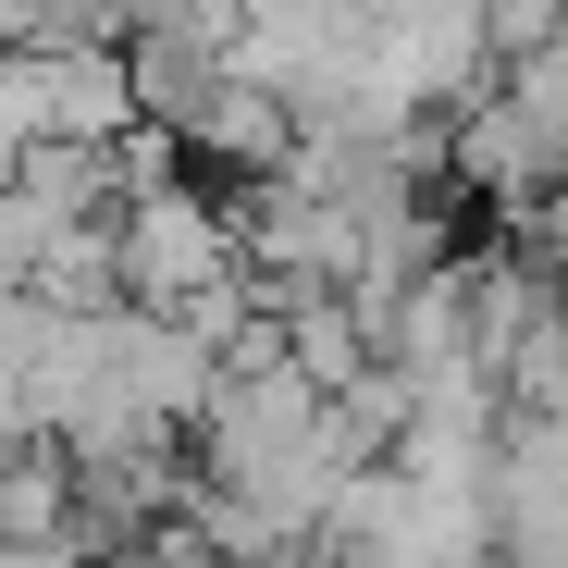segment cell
Returning <instances> with one entry per match:
<instances>
[{
  "label": "cell",
  "instance_id": "obj_1",
  "mask_svg": "<svg viewBox=\"0 0 568 568\" xmlns=\"http://www.w3.org/2000/svg\"><path fill=\"white\" fill-rule=\"evenodd\" d=\"M112 260H124V310H161V322H185V310H211V297L247 284L235 211L199 199V185H149V199H124L112 211Z\"/></svg>",
  "mask_w": 568,
  "mask_h": 568
},
{
  "label": "cell",
  "instance_id": "obj_2",
  "mask_svg": "<svg viewBox=\"0 0 568 568\" xmlns=\"http://www.w3.org/2000/svg\"><path fill=\"white\" fill-rule=\"evenodd\" d=\"M173 149H199V161H223V173H247V185H272L284 173V149H297V124H284V100H260V87H211L199 112L173 124Z\"/></svg>",
  "mask_w": 568,
  "mask_h": 568
},
{
  "label": "cell",
  "instance_id": "obj_3",
  "mask_svg": "<svg viewBox=\"0 0 568 568\" xmlns=\"http://www.w3.org/2000/svg\"><path fill=\"white\" fill-rule=\"evenodd\" d=\"M50 235H62V211H38L26 185H0V297L38 272V247H50Z\"/></svg>",
  "mask_w": 568,
  "mask_h": 568
}]
</instances>
